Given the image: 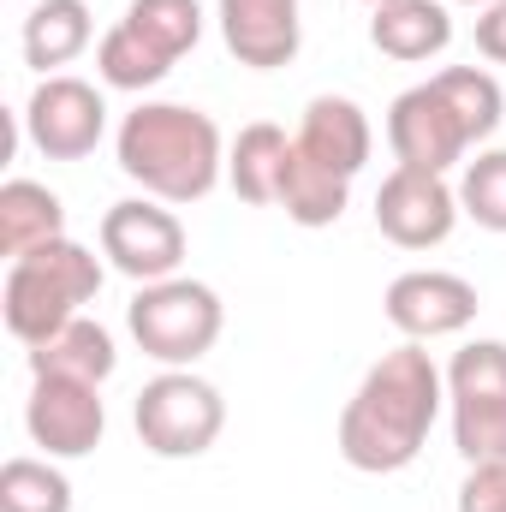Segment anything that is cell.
I'll list each match as a JSON object with an SVG mask.
<instances>
[{"mask_svg": "<svg viewBox=\"0 0 506 512\" xmlns=\"http://www.w3.org/2000/svg\"><path fill=\"white\" fill-rule=\"evenodd\" d=\"M286 161H292V137L274 126V120H256L233 137L227 149V179L233 191L256 203V209H274L280 203V179H286Z\"/></svg>", "mask_w": 506, "mask_h": 512, "instance_id": "obj_18", "label": "cell"}, {"mask_svg": "<svg viewBox=\"0 0 506 512\" xmlns=\"http://www.w3.org/2000/svg\"><path fill=\"white\" fill-rule=\"evenodd\" d=\"M447 411L465 465H506V340H471L453 352Z\"/></svg>", "mask_w": 506, "mask_h": 512, "instance_id": "obj_6", "label": "cell"}, {"mask_svg": "<svg viewBox=\"0 0 506 512\" xmlns=\"http://www.w3.org/2000/svg\"><path fill=\"white\" fill-rule=\"evenodd\" d=\"M24 429L48 459H84L102 447L108 435V405L96 382H72V376H36L30 405H24Z\"/></svg>", "mask_w": 506, "mask_h": 512, "instance_id": "obj_11", "label": "cell"}, {"mask_svg": "<svg viewBox=\"0 0 506 512\" xmlns=\"http://www.w3.org/2000/svg\"><path fill=\"white\" fill-rule=\"evenodd\" d=\"M477 286L465 280V274H447V268H411V274H399L393 286H387V298H381V310H387V322L405 334V340H417V346H429V340H447V334H465L471 322H477Z\"/></svg>", "mask_w": 506, "mask_h": 512, "instance_id": "obj_12", "label": "cell"}, {"mask_svg": "<svg viewBox=\"0 0 506 512\" xmlns=\"http://www.w3.org/2000/svg\"><path fill=\"white\" fill-rule=\"evenodd\" d=\"M370 42L387 60H405V66L435 60L453 42V12H447V0H387L370 18Z\"/></svg>", "mask_w": 506, "mask_h": 512, "instance_id": "obj_16", "label": "cell"}, {"mask_svg": "<svg viewBox=\"0 0 506 512\" xmlns=\"http://www.w3.org/2000/svg\"><path fill=\"white\" fill-rule=\"evenodd\" d=\"M459 512H506V465H471L459 483Z\"/></svg>", "mask_w": 506, "mask_h": 512, "instance_id": "obj_26", "label": "cell"}, {"mask_svg": "<svg viewBox=\"0 0 506 512\" xmlns=\"http://www.w3.org/2000/svg\"><path fill=\"white\" fill-rule=\"evenodd\" d=\"M441 405H447V376L435 370V358L417 340L381 352L340 411V459L364 477L405 471L429 447Z\"/></svg>", "mask_w": 506, "mask_h": 512, "instance_id": "obj_1", "label": "cell"}, {"mask_svg": "<svg viewBox=\"0 0 506 512\" xmlns=\"http://www.w3.org/2000/svg\"><path fill=\"white\" fill-rule=\"evenodd\" d=\"M131 423L155 459H203L227 429V399L215 382H203L191 370H161L155 382H143Z\"/></svg>", "mask_w": 506, "mask_h": 512, "instance_id": "obj_5", "label": "cell"}, {"mask_svg": "<svg viewBox=\"0 0 506 512\" xmlns=\"http://www.w3.org/2000/svg\"><path fill=\"white\" fill-rule=\"evenodd\" d=\"M120 364L114 334L90 316H72L60 334H48L42 346H30V376H72V382H108Z\"/></svg>", "mask_w": 506, "mask_h": 512, "instance_id": "obj_17", "label": "cell"}, {"mask_svg": "<svg viewBox=\"0 0 506 512\" xmlns=\"http://www.w3.org/2000/svg\"><path fill=\"white\" fill-rule=\"evenodd\" d=\"M459 191L447 185V173H423V167H393L376 191V227L387 245L399 251H435L453 239L459 227Z\"/></svg>", "mask_w": 506, "mask_h": 512, "instance_id": "obj_8", "label": "cell"}, {"mask_svg": "<svg viewBox=\"0 0 506 512\" xmlns=\"http://www.w3.org/2000/svg\"><path fill=\"white\" fill-rule=\"evenodd\" d=\"M477 54L495 60V66H506V0H495V6L477 12Z\"/></svg>", "mask_w": 506, "mask_h": 512, "instance_id": "obj_27", "label": "cell"}, {"mask_svg": "<svg viewBox=\"0 0 506 512\" xmlns=\"http://www.w3.org/2000/svg\"><path fill=\"white\" fill-rule=\"evenodd\" d=\"M298 149L310 161H322L328 173L340 179H358L370 149H376V131H370V114L352 102V96H316L298 120Z\"/></svg>", "mask_w": 506, "mask_h": 512, "instance_id": "obj_14", "label": "cell"}, {"mask_svg": "<svg viewBox=\"0 0 506 512\" xmlns=\"http://www.w3.org/2000/svg\"><path fill=\"white\" fill-rule=\"evenodd\" d=\"M126 24L149 48H161L167 60H179L203 42V6L197 0H131Z\"/></svg>", "mask_w": 506, "mask_h": 512, "instance_id": "obj_23", "label": "cell"}, {"mask_svg": "<svg viewBox=\"0 0 506 512\" xmlns=\"http://www.w3.org/2000/svg\"><path fill=\"white\" fill-rule=\"evenodd\" d=\"M346 197H352V179H340L322 161H310L298 149V137H292V161H286V179H280V203L274 209H286V221H298V227H334L346 215Z\"/></svg>", "mask_w": 506, "mask_h": 512, "instance_id": "obj_20", "label": "cell"}, {"mask_svg": "<svg viewBox=\"0 0 506 512\" xmlns=\"http://www.w3.org/2000/svg\"><path fill=\"white\" fill-rule=\"evenodd\" d=\"M221 18V42L239 66L251 72H274L298 60L304 24H298V0H215Z\"/></svg>", "mask_w": 506, "mask_h": 512, "instance_id": "obj_13", "label": "cell"}, {"mask_svg": "<svg viewBox=\"0 0 506 512\" xmlns=\"http://www.w3.org/2000/svg\"><path fill=\"white\" fill-rule=\"evenodd\" d=\"M96 36V18L84 0H36L24 12V30H18V48H24V66H36L42 78H54L60 66H72Z\"/></svg>", "mask_w": 506, "mask_h": 512, "instance_id": "obj_15", "label": "cell"}, {"mask_svg": "<svg viewBox=\"0 0 506 512\" xmlns=\"http://www.w3.org/2000/svg\"><path fill=\"white\" fill-rule=\"evenodd\" d=\"M0 512H72V483L48 459H6L0 465Z\"/></svg>", "mask_w": 506, "mask_h": 512, "instance_id": "obj_24", "label": "cell"}, {"mask_svg": "<svg viewBox=\"0 0 506 512\" xmlns=\"http://www.w3.org/2000/svg\"><path fill=\"white\" fill-rule=\"evenodd\" d=\"M126 328L143 358L167 364V370H191L203 352H215L221 328H227V304L209 280H155L137 286V298L126 304Z\"/></svg>", "mask_w": 506, "mask_h": 512, "instance_id": "obj_4", "label": "cell"}, {"mask_svg": "<svg viewBox=\"0 0 506 512\" xmlns=\"http://www.w3.org/2000/svg\"><path fill=\"white\" fill-rule=\"evenodd\" d=\"M102 256L137 286L173 280L185 262V227L155 197H126L102 215Z\"/></svg>", "mask_w": 506, "mask_h": 512, "instance_id": "obj_9", "label": "cell"}, {"mask_svg": "<svg viewBox=\"0 0 506 512\" xmlns=\"http://www.w3.org/2000/svg\"><path fill=\"white\" fill-rule=\"evenodd\" d=\"M435 84H441V96L459 108L471 143H489V137L501 131L506 96H501V78H495V72H483V66H447V72H435Z\"/></svg>", "mask_w": 506, "mask_h": 512, "instance_id": "obj_22", "label": "cell"}, {"mask_svg": "<svg viewBox=\"0 0 506 512\" xmlns=\"http://www.w3.org/2000/svg\"><path fill=\"white\" fill-rule=\"evenodd\" d=\"M48 239H66V203L36 179H6L0 185V251L24 256Z\"/></svg>", "mask_w": 506, "mask_h": 512, "instance_id": "obj_19", "label": "cell"}, {"mask_svg": "<svg viewBox=\"0 0 506 512\" xmlns=\"http://www.w3.org/2000/svg\"><path fill=\"white\" fill-rule=\"evenodd\" d=\"M459 6H495V0H459Z\"/></svg>", "mask_w": 506, "mask_h": 512, "instance_id": "obj_28", "label": "cell"}, {"mask_svg": "<svg viewBox=\"0 0 506 512\" xmlns=\"http://www.w3.org/2000/svg\"><path fill=\"white\" fill-rule=\"evenodd\" d=\"M102 292V256L78 239H48L36 251L12 256L6 268V292H0V316L12 328V340L42 346L48 334H60L90 298Z\"/></svg>", "mask_w": 506, "mask_h": 512, "instance_id": "obj_3", "label": "cell"}, {"mask_svg": "<svg viewBox=\"0 0 506 512\" xmlns=\"http://www.w3.org/2000/svg\"><path fill=\"white\" fill-rule=\"evenodd\" d=\"M24 137L48 155V161H84L96 155V143L108 137V102L90 78L54 72L30 90L24 102Z\"/></svg>", "mask_w": 506, "mask_h": 512, "instance_id": "obj_7", "label": "cell"}, {"mask_svg": "<svg viewBox=\"0 0 506 512\" xmlns=\"http://www.w3.org/2000/svg\"><path fill=\"white\" fill-rule=\"evenodd\" d=\"M364 6H370V12H376V6H387V0H364Z\"/></svg>", "mask_w": 506, "mask_h": 512, "instance_id": "obj_29", "label": "cell"}, {"mask_svg": "<svg viewBox=\"0 0 506 512\" xmlns=\"http://www.w3.org/2000/svg\"><path fill=\"white\" fill-rule=\"evenodd\" d=\"M96 72H102L108 90H155V84L173 72V60H167L161 48H149L126 18H120V24L102 36V48H96Z\"/></svg>", "mask_w": 506, "mask_h": 512, "instance_id": "obj_21", "label": "cell"}, {"mask_svg": "<svg viewBox=\"0 0 506 512\" xmlns=\"http://www.w3.org/2000/svg\"><path fill=\"white\" fill-rule=\"evenodd\" d=\"M114 155L131 185L155 203H203L227 173L221 126L185 102H143L114 131Z\"/></svg>", "mask_w": 506, "mask_h": 512, "instance_id": "obj_2", "label": "cell"}, {"mask_svg": "<svg viewBox=\"0 0 506 512\" xmlns=\"http://www.w3.org/2000/svg\"><path fill=\"white\" fill-rule=\"evenodd\" d=\"M459 209L477 227L506 233V149H483L477 161H465V173H459Z\"/></svg>", "mask_w": 506, "mask_h": 512, "instance_id": "obj_25", "label": "cell"}, {"mask_svg": "<svg viewBox=\"0 0 506 512\" xmlns=\"http://www.w3.org/2000/svg\"><path fill=\"white\" fill-rule=\"evenodd\" d=\"M387 143L399 167H423V173H453L471 155V131L459 120V108L441 96V84H411L405 96H393L387 108Z\"/></svg>", "mask_w": 506, "mask_h": 512, "instance_id": "obj_10", "label": "cell"}]
</instances>
